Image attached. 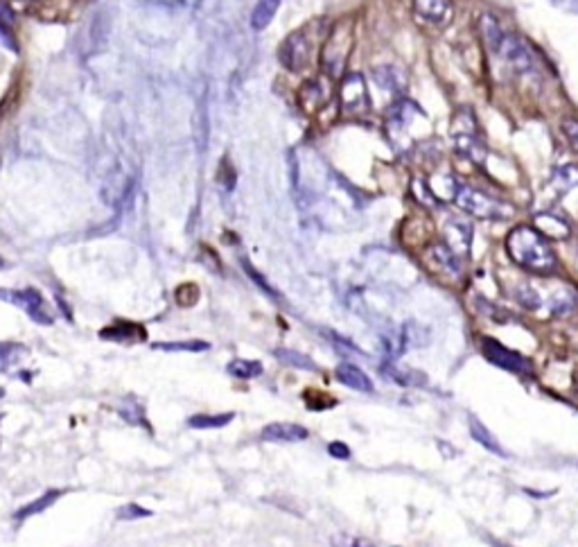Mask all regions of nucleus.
I'll list each match as a JSON object with an SVG mask.
<instances>
[{"label": "nucleus", "mask_w": 578, "mask_h": 547, "mask_svg": "<svg viewBox=\"0 0 578 547\" xmlns=\"http://www.w3.org/2000/svg\"><path fill=\"white\" fill-rule=\"evenodd\" d=\"M506 249H508V256L513 260L531 272L549 274V272H554L558 265L556 253L551 251L547 238L531 226L513 228L506 238Z\"/></svg>", "instance_id": "f257e3e1"}, {"label": "nucleus", "mask_w": 578, "mask_h": 547, "mask_svg": "<svg viewBox=\"0 0 578 547\" xmlns=\"http://www.w3.org/2000/svg\"><path fill=\"white\" fill-rule=\"evenodd\" d=\"M355 46V18L346 16L339 18L335 25L330 28L323 46H321V70H323L326 78L337 80L343 75L346 66H348V59Z\"/></svg>", "instance_id": "f03ea898"}, {"label": "nucleus", "mask_w": 578, "mask_h": 547, "mask_svg": "<svg viewBox=\"0 0 578 547\" xmlns=\"http://www.w3.org/2000/svg\"><path fill=\"white\" fill-rule=\"evenodd\" d=\"M321 36V21H310L303 28L294 30L285 41L278 48V59L280 63L291 73H301L312 63L316 46Z\"/></svg>", "instance_id": "7ed1b4c3"}, {"label": "nucleus", "mask_w": 578, "mask_h": 547, "mask_svg": "<svg viewBox=\"0 0 578 547\" xmlns=\"http://www.w3.org/2000/svg\"><path fill=\"white\" fill-rule=\"evenodd\" d=\"M0 301H7L11 305H16V308L25 310L36 324H43V326L53 324V317H50V312L46 310V301L41 297V292L34 287H28V290L0 287Z\"/></svg>", "instance_id": "20e7f679"}, {"label": "nucleus", "mask_w": 578, "mask_h": 547, "mask_svg": "<svg viewBox=\"0 0 578 547\" xmlns=\"http://www.w3.org/2000/svg\"><path fill=\"white\" fill-rule=\"evenodd\" d=\"M332 100V86H330V78H314L307 80L301 88H299V105L301 109L307 113V116H314L326 105H330Z\"/></svg>", "instance_id": "39448f33"}, {"label": "nucleus", "mask_w": 578, "mask_h": 547, "mask_svg": "<svg viewBox=\"0 0 578 547\" xmlns=\"http://www.w3.org/2000/svg\"><path fill=\"white\" fill-rule=\"evenodd\" d=\"M339 102H341V111L343 113H362L368 105V93H366V84L364 78L359 73L346 75L341 88H339Z\"/></svg>", "instance_id": "423d86ee"}, {"label": "nucleus", "mask_w": 578, "mask_h": 547, "mask_svg": "<svg viewBox=\"0 0 578 547\" xmlns=\"http://www.w3.org/2000/svg\"><path fill=\"white\" fill-rule=\"evenodd\" d=\"M456 201L466 213L477 215V218H497V215H502V206L488 195L479 193V190H470V188L461 190L456 195Z\"/></svg>", "instance_id": "0eeeda50"}, {"label": "nucleus", "mask_w": 578, "mask_h": 547, "mask_svg": "<svg viewBox=\"0 0 578 547\" xmlns=\"http://www.w3.org/2000/svg\"><path fill=\"white\" fill-rule=\"evenodd\" d=\"M483 355L488 358V362H493L499 368H508V371H526V366H529L522 355H518L515 351H508L495 339H483Z\"/></svg>", "instance_id": "6e6552de"}, {"label": "nucleus", "mask_w": 578, "mask_h": 547, "mask_svg": "<svg viewBox=\"0 0 578 547\" xmlns=\"http://www.w3.org/2000/svg\"><path fill=\"white\" fill-rule=\"evenodd\" d=\"M307 432L303 425L299 423H269L262 427L260 432V439L262 441H272V443H296V441H303L307 439Z\"/></svg>", "instance_id": "1a4fd4ad"}, {"label": "nucleus", "mask_w": 578, "mask_h": 547, "mask_svg": "<svg viewBox=\"0 0 578 547\" xmlns=\"http://www.w3.org/2000/svg\"><path fill=\"white\" fill-rule=\"evenodd\" d=\"M100 337L107 341H120V344H134V341H145L147 333L143 326H138L134 322H115L109 328L100 330Z\"/></svg>", "instance_id": "9d476101"}, {"label": "nucleus", "mask_w": 578, "mask_h": 547, "mask_svg": "<svg viewBox=\"0 0 578 547\" xmlns=\"http://www.w3.org/2000/svg\"><path fill=\"white\" fill-rule=\"evenodd\" d=\"M414 11L422 21L443 25L452 14V0H414Z\"/></svg>", "instance_id": "9b49d317"}, {"label": "nucleus", "mask_w": 578, "mask_h": 547, "mask_svg": "<svg viewBox=\"0 0 578 547\" xmlns=\"http://www.w3.org/2000/svg\"><path fill=\"white\" fill-rule=\"evenodd\" d=\"M335 378L339 380L341 385L350 387L355 391H364V393H370L375 387L370 383V378L362 371L359 366L355 364H339L337 371H335Z\"/></svg>", "instance_id": "f8f14e48"}, {"label": "nucleus", "mask_w": 578, "mask_h": 547, "mask_svg": "<svg viewBox=\"0 0 578 547\" xmlns=\"http://www.w3.org/2000/svg\"><path fill=\"white\" fill-rule=\"evenodd\" d=\"M429 267L439 274H447V276H456L459 274V262L454 251L449 249L447 245H434L432 247V256H429Z\"/></svg>", "instance_id": "ddd939ff"}, {"label": "nucleus", "mask_w": 578, "mask_h": 547, "mask_svg": "<svg viewBox=\"0 0 578 547\" xmlns=\"http://www.w3.org/2000/svg\"><path fill=\"white\" fill-rule=\"evenodd\" d=\"M61 491H57V489H53V491H46L43 495H38V498L34 500V502H30V504H25V506H21L18 511L14 514V518L16 520H25V518H30V516H36V514H43L46 509H50L53 506L59 498H61Z\"/></svg>", "instance_id": "4468645a"}, {"label": "nucleus", "mask_w": 578, "mask_h": 547, "mask_svg": "<svg viewBox=\"0 0 578 547\" xmlns=\"http://www.w3.org/2000/svg\"><path fill=\"white\" fill-rule=\"evenodd\" d=\"M151 349L163 353H203L210 351V344L203 339H183V341H156V344H151Z\"/></svg>", "instance_id": "2eb2a0df"}, {"label": "nucleus", "mask_w": 578, "mask_h": 547, "mask_svg": "<svg viewBox=\"0 0 578 547\" xmlns=\"http://www.w3.org/2000/svg\"><path fill=\"white\" fill-rule=\"evenodd\" d=\"M280 3H282V0H258L255 7H253V14H251L253 30H264L267 25L274 21Z\"/></svg>", "instance_id": "dca6fc26"}, {"label": "nucleus", "mask_w": 578, "mask_h": 547, "mask_svg": "<svg viewBox=\"0 0 578 547\" xmlns=\"http://www.w3.org/2000/svg\"><path fill=\"white\" fill-rule=\"evenodd\" d=\"M470 435H472L474 441H479L483 448H488V450L499 455V457H506V450L499 446V441L495 439L493 432H488L479 418H474V416H470Z\"/></svg>", "instance_id": "f3484780"}, {"label": "nucleus", "mask_w": 578, "mask_h": 547, "mask_svg": "<svg viewBox=\"0 0 578 547\" xmlns=\"http://www.w3.org/2000/svg\"><path fill=\"white\" fill-rule=\"evenodd\" d=\"M25 355H28V346L18 344V341H0V373L16 366Z\"/></svg>", "instance_id": "a211bd4d"}, {"label": "nucleus", "mask_w": 578, "mask_h": 547, "mask_svg": "<svg viewBox=\"0 0 578 547\" xmlns=\"http://www.w3.org/2000/svg\"><path fill=\"white\" fill-rule=\"evenodd\" d=\"M235 418L233 412L226 414H195L188 418V425L192 430H215V427H224Z\"/></svg>", "instance_id": "6ab92c4d"}, {"label": "nucleus", "mask_w": 578, "mask_h": 547, "mask_svg": "<svg viewBox=\"0 0 578 547\" xmlns=\"http://www.w3.org/2000/svg\"><path fill=\"white\" fill-rule=\"evenodd\" d=\"M226 371L235 378H242V380H251V378H260L264 373V366L262 362H255V360H244V358H235L230 360Z\"/></svg>", "instance_id": "aec40b11"}, {"label": "nucleus", "mask_w": 578, "mask_h": 547, "mask_svg": "<svg viewBox=\"0 0 578 547\" xmlns=\"http://www.w3.org/2000/svg\"><path fill=\"white\" fill-rule=\"evenodd\" d=\"M447 238H449V249L454 253H464L470 245V238H472V231L461 222H449L447 226Z\"/></svg>", "instance_id": "412c9836"}, {"label": "nucleus", "mask_w": 578, "mask_h": 547, "mask_svg": "<svg viewBox=\"0 0 578 547\" xmlns=\"http://www.w3.org/2000/svg\"><path fill=\"white\" fill-rule=\"evenodd\" d=\"M276 360H280L282 364L287 366H296V368H303V371H316V364L312 358H307V355L299 353V351H289V349H278L274 351Z\"/></svg>", "instance_id": "4be33fe9"}, {"label": "nucleus", "mask_w": 578, "mask_h": 547, "mask_svg": "<svg viewBox=\"0 0 578 547\" xmlns=\"http://www.w3.org/2000/svg\"><path fill=\"white\" fill-rule=\"evenodd\" d=\"M537 224H540L542 235H551V238H567L569 235L567 224L554 218V215H542V218H537Z\"/></svg>", "instance_id": "5701e85b"}, {"label": "nucleus", "mask_w": 578, "mask_h": 547, "mask_svg": "<svg viewBox=\"0 0 578 547\" xmlns=\"http://www.w3.org/2000/svg\"><path fill=\"white\" fill-rule=\"evenodd\" d=\"M303 400L307 405V410H312V412L314 410H330V407L337 405L335 398L328 396V393H323V391H319V389H307L303 393Z\"/></svg>", "instance_id": "b1692460"}, {"label": "nucleus", "mask_w": 578, "mask_h": 547, "mask_svg": "<svg viewBox=\"0 0 578 547\" xmlns=\"http://www.w3.org/2000/svg\"><path fill=\"white\" fill-rule=\"evenodd\" d=\"M118 414L124 418L129 425H145V410H143V405H138L136 400H129V403H122L118 407Z\"/></svg>", "instance_id": "393cba45"}, {"label": "nucleus", "mask_w": 578, "mask_h": 547, "mask_svg": "<svg viewBox=\"0 0 578 547\" xmlns=\"http://www.w3.org/2000/svg\"><path fill=\"white\" fill-rule=\"evenodd\" d=\"M174 299H176L178 305H181V308H190V305H195L199 301V287L195 283L178 285L176 292H174Z\"/></svg>", "instance_id": "a878e982"}, {"label": "nucleus", "mask_w": 578, "mask_h": 547, "mask_svg": "<svg viewBox=\"0 0 578 547\" xmlns=\"http://www.w3.org/2000/svg\"><path fill=\"white\" fill-rule=\"evenodd\" d=\"M151 516L154 514L149 511V509L140 506L136 502L124 504V506L118 509V511H115V518H118V520H140V518H151Z\"/></svg>", "instance_id": "bb28decb"}, {"label": "nucleus", "mask_w": 578, "mask_h": 547, "mask_svg": "<svg viewBox=\"0 0 578 547\" xmlns=\"http://www.w3.org/2000/svg\"><path fill=\"white\" fill-rule=\"evenodd\" d=\"M332 547H375V545L366 538L348 536V533H337V536H332Z\"/></svg>", "instance_id": "cd10ccee"}, {"label": "nucleus", "mask_w": 578, "mask_h": 547, "mask_svg": "<svg viewBox=\"0 0 578 547\" xmlns=\"http://www.w3.org/2000/svg\"><path fill=\"white\" fill-rule=\"evenodd\" d=\"M562 134H564V138H567V143L578 152V120L576 118L562 120Z\"/></svg>", "instance_id": "c85d7f7f"}, {"label": "nucleus", "mask_w": 578, "mask_h": 547, "mask_svg": "<svg viewBox=\"0 0 578 547\" xmlns=\"http://www.w3.org/2000/svg\"><path fill=\"white\" fill-rule=\"evenodd\" d=\"M242 267H244V270H247V274H249V276L253 278V283H258V287H262V290L267 292V294H269V297H274V299H276V292H274L272 287H269V285H267V281H264V276H260L258 272H255V270H253V267H251V262H249V260H242Z\"/></svg>", "instance_id": "c756f323"}, {"label": "nucleus", "mask_w": 578, "mask_h": 547, "mask_svg": "<svg viewBox=\"0 0 578 547\" xmlns=\"http://www.w3.org/2000/svg\"><path fill=\"white\" fill-rule=\"evenodd\" d=\"M328 452H330V457H335V460H341V462L350 460V448L346 446L343 441H332L328 446Z\"/></svg>", "instance_id": "7c9ffc66"}, {"label": "nucleus", "mask_w": 578, "mask_h": 547, "mask_svg": "<svg viewBox=\"0 0 578 547\" xmlns=\"http://www.w3.org/2000/svg\"><path fill=\"white\" fill-rule=\"evenodd\" d=\"M7 30H9L7 25L0 23V39H3L5 43H11V36H9V32H7Z\"/></svg>", "instance_id": "2f4dec72"}, {"label": "nucleus", "mask_w": 578, "mask_h": 547, "mask_svg": "<svg viewBox=\"0 0 578 547\" xmlns=\"http://www.w3.org/2000/svg\"><path fill=\"white\" fill-rule=\"evenodd\" d=\"M495 547H510V545H506V543H499V541H495Z\"/></svg>", "instance_id": "473e14b6"}, {"label": "nucleus", "mask_w": 578, "mask_h": 547, "mask_svg": "<svg viewBox=\"0 0 578 547\" xmlns=\"http://www.w3.org/2000/svg\"><path fill=\"white\" fill-rule=\"evenodd\" d=\"M3 270H5V260H3V258H0V272H3Z\"/></svg>", "instance_id": "72a5a7b5"}, {"label": "nucleus", "mask_w": 578, "mask_h": 547, "mask_svg": "<svg viewBox=\"0 0 578 547\" xmlns=\"http://www.w3.org/2000/svg\"><path fill=\"white\" fill-rule=\"evenodd\" d=\"M3 396H5V389H0V398H3Z\"/></svg>", "instance_id": "f704fd0d"}, {"label": "nucleus", "mask_w": 578, "mask_h": 547, "mask_svg": "<svg viewBox=\"0 0 578 547\" xmlns=\"http://www.w3.org/2000/svg\"><path fill=\"white\" fill-rule=\"evenodd\" d=\"M0 421H3V414H0Z\"/></svg>", "instance_id": "c9c22d12"}]
</instances>
